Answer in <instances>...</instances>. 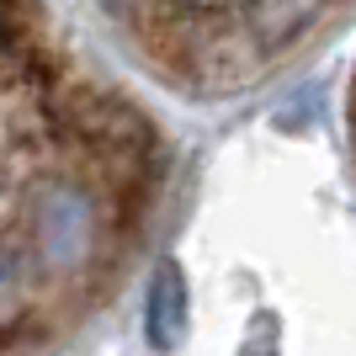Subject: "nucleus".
Wrapping results in <instances>:
<instances>
[{"label":"nucleus","mask_w":356,"mask_h":356,"mask_svg":"<svg viewBox=\"0 0 356 356\" xmlns=\"http://www.w3.org/2000/svg\"><path fill=\"white\" fill-rule=\"evenodd\" d=\"M128 32H138V48L165 74L197 80V86L234 90L245 74L266 70L271 54H287L303 43L325 11H118Z\"/></svg>","instance_id":"obj_1"}]
</instances>
